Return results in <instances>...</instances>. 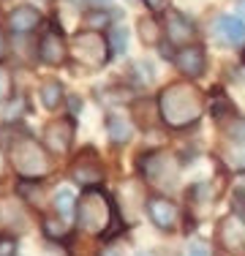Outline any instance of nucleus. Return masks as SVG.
Returning a JSON list of instances; mask_svg holds the SVG:
<instances>
[{
	"mask_svg": "<svg viewBox=\"0 0 245 256\" xmlns=\"http://www.w3.org/2000/svg\"><path fill=\"white\" fill-rule=\"evenodd\" d=\"M6 54H8V44H6V36L0 33V60H3Z\"/></svg>",
	"mask_w": 245,
	"mask_h": 256,
	"instance_id": "c85d7f7f",
	"label": "nucleus"
},
{
	"mask_svg": "<svg viewBox=\"0 0 245 256\" xmlns=\"http://www.w3.org/2000/svg\"><path fill=\"white\" fill-rule=\"evenodd\" d=\"M144 6H147L150 11H161L164 6H166V0H144Z\"/></svg>",
	"mask_w": 245,
	"mask_h": 256,
	"instance_id": "cd10ccee",
	"label": "nucleus"
},
{
	"mask_svg": "<svg viewBox=\"0 0 245 256\" xmlns=\"http://www.w3.org/2000/svg\"><path fill=\"white\" fill-rule=\"evenodd\" d=\"M71 54L82 66H88V68H101L109 60L112 50H109V41L104 38L101 33H96V30H82V33L74 36Z\"/></svg>",
	"mask_w": 245,
	"mask_h": 256,
	"instance_id": "20e7f679",
	"label": "nucleus"
},
{
	"mask_svg": "<svg viewBox=\"0 0 245 256\" xmlns=\"http://www.w3.org/2000/svg\"><path fill=\"white\" fill-rule=\"evenodd\" d=\"M134 71H139V79L147 84V82H152V68H150V63H136L134 66Z\"/></svg>",
	"mask_w": 245,
	"mask_h": 256,
	"instance_id": "a878e982",
	"label": "nucleus"
},
{
	"mask_svg": "<svg viewBox=\"0 0 245 256\" xmlns=\"http://www.w3.org/2000/svg\"><path fill=\"white\" fill-rule=\"evenodd\" d=\"M232 161L245 169V142H232Z\"/></svg>",
	"mask_w": 245,
	"mask_h": 256,
	"instance_id": "b1692460",
	"label": "nucleus"
},
{
	"mask_svg": "<svg viewBox=\"0 0 245 256\" xmlns=\"http://www.w3.org/2000/svg\"><path fill=\"white\" fill-rule=\"evenodd\" d=\"M8 161L14 166V172L28 180H38L44 174H49V169H52L49 153L30 134H14L8 139Z\"/></svg>",
	"mask_w": 245,
	"mask_h": 256,
	"instance_id": "f03ea898",
	"label": "nucleus"
},
{
	"mask_svg": "<svg viewBox=\"0 0 245 256\" xmlns=\"http://www.w3.org/2000/svg\"><path fill=\"white\" fill-rule=\"evenodd\" d=\"M44 232L49 237H54V240H63L66 237V224L58 221V218H44Z\"/></svg>",
	"mask_w": 245,
	"mask_h": 256,
	"instance_id": "412c9836",
	"label": "nucleus"
},
{
	"mask_svg": "<svg viewBox=\"0 0 245 256\" xmlns=\"http://www.w3.org/2000/svg\"><path fill=\"white\" fill-rule=\"evenodd\" d=\"M106 134H109L112 142L120 144V142H128V139H131L134 126H131V120L122 118V114H109L106 118Z\"/></svg>",
	"mask_w": 245,
	"mask_h": 256,
	"instance_id": "2eb2a0df",
	"label": "nucleus"
},
{
	"mask_svg": "<svg viewBox=\"0 0 245 256\" xmlns=\"http://www.w3.org/2000/svg\"><path fill=\"white\" fill-rule=\"evenodd\" d=\"M54 210L60 212V216H76V196H74L71 188H63V191L54 194Z\"/></svg>",
	"mask_w": 245,
	"mask_h": 256,
	"instance_id": "dca6fc26",
	"label": "nucleus"
},
{
	"mask_svg": "<svg viewBox=\"0 0 245 256\" xmlns=\"http://www.w3.org/2000/svg\"><path fill=\"white\" fill-rule=\"evenodd\" d=\"M101 256H118V254H114V251H104Z\"/></svg>",
	"mask_w": 245,
	"mask_h": 256,
	"instance_id": "2f4dec72",
	"label": "nucleus"
},
{
	"mask_svg": "<svg viewBox=\"0 0 245 256\" xmlns=\"http://www.w3.org/2000/svg\"><path fill=\"white\" fill-rule=\"evenodd\" d=\"M60 101H63V88L60 82H44L41 84V104L46 109H58Z\"/></svg>",
	"mask_w": 245,
	"mask_h": 256,
	"instance_id": "f3484780",
	"label": "nucleus"
},
{
	"mask_svg": "<svg viewBox=\"0 0 245 256\" xmlns=\"http://www.w3.org/2000/svg\"><path fill=\"white\" fill-rule=\"evenodd\" d=\"M71 142H74V120L71 118H58V120H52V123H46L44 144L52 153H58V156L68 153Z\"/></svg>",
	"mask_w": 245,
	"mask_h": 256,
	"instance_id": "423d86ee",
	"label": "nucleus"
},
{
	"mask_svg": "<svg viewBox=\"0 0 245 256\" xmlns=\"http://www.w3.org/2000/svg\"><path fill=\"white\" fill-rule=\"evenodd\" d=\"M84 25H88V30H101L104 25H109V14L106 11H101V8H96V11H90L88 16H84Z\"/></svg>",
	"mask_w": 245,
	"mask_h": 256,
	"instance_id": "aec40b11",
	"label": "nucleus"
},
{
	"mask_svg": "<svg viewBox=\"0 0 245 256\" xmlns=\"http://www.w3.org/2000/svg\"><path fill=\"white\" fill-rule=\"evenodd\" d=\"M76 224L88 234H104L112 226V202L104 191L88 188L76 202Z\"/></svg>",
	"mask_w": 245,
	"mask_h": 256,
	"instance_id": "7ed1b4c3",
	"label": "nucleus"
},
{
	"mask_svg": "<svg viewBox=\"0 0 245 256\" xmlns=\"http://www.w3.org/2000/svg\"><path fill=\"white\" fill-rule=\"evenodd\" d=\"M101 174H104L101 164H96L93 150H84V153L76 158L74 169H71V178L76 182H82V186H96V182H101Z\"/></svg>",
	"mask_w": 245,
	"mask_h": 256,
	"instance_id": "f8f14e48",
	"label": "nucleus"
},
{
	"mask_svg": "<svg viewBox=\"0 0 245 256\" xmlns=\"http://www.w3.org/2000/svg\"><path fill=\"white\" fill-rule=\"evenodd\" d=\"M16 254V240L8 234L0 237V256H14Z\"/></svg>",
	"mask_w": 245,
	"mask_h": 256,
	"instance_id": "5701e85b",
	"label": "nucleus"
},
{
	"mask_svg": "<svg viewBox=\"0 0 245 256\" xmlns=\"http://www.w3.org/2000/svg\"><path fill=\"white\" fill-rule=\"evenodd\" d=\"M139 36L144 44H158L161 41V30H158L156 20H139Z\"/></svg>",
	"mask_w": 245,
	"mask_h": 256,
	"instance_id": "a211bd4d",
	"label": "nucleus"
},
{
	"mask_svg": "<svg viewBox=\"0 0 245 256\" xmlns=\"http://www.w3.org/2000/svg\"><path fill=\"white\" fill-rule=\"evenodd\" d=\"M147 212H150V221L156 224L158 229H174L177 224V207L169 202V199L164 196H152L150 202H147Z\"/></svg>",
	"mask_w": 245,
	"mask_h": 256,
	"instance_id": "ddd939ff",
	"label": "nucleus"
},
{
	"mask_svg": "<svg viewBox=\"0 0 245 256\" xmlns=\"http://www.w3.org/2000/svg\"><path fill=\"white\" fill-rule=\"evenodd\" d=\"M232 196H234L240 204H245V172H240L234 178V182H232Z\"/></svg>",
	"mask_w": 245,
	"mask_h": 256,
	"instance_id": "4be33fe9",
	"label": "nucleus"
},
{
	"mask_svg": "<svg viewBox=\"0 0 245 256\" xmlns=\"http://www.w3.org/2000/svg\"><path fill=\"white\" fill-rule=\"evenodd\" d=\"M158 109L169 128H188L204 114V96L188 82H174L161 90Z\"/></svg>",
	"mask_w": 245,
	"mask_h": 256,
	"instance_id": "f257e3e1",
	"label": "nucleus"
},
{
	"mask_svg": "<svg viewBox=\"0 0 245 256\" xmlns=\"http://www.w3.org/2000/svg\"><path fill=\"white\" fill-rule=\"evenodd\" d=\"M166 38L182 50V46H188V41L196 38V25L188 16H182L180 11H169L166 14Z\"/></svg>",
	"mask_w": 245,
	"mask_h": 256,
	"instance_id": "1a4fd4ad",
	"label": "nucleus"
},
{
	"mask_svg": "<svg viewBox=\"0 0 245 256\" xmlns=\"http://www.w3.org/2000/svg\"><path fill=\"white\" fill-rule=\"evenodd\" d=\"M174 66L180 68V74H186V76H202L204 74V50L196 46V44L182 46V50L174 54Z\"/></svg>",
	"mask_w": 245,
	"mask_h": 256,
	"instance_id": "9b49d317",
	"label": "nucleus"
},
{
	"mask_svg": "<svg viewBox=\"0 0 245 256\" xmlns=\"http://www.w3.org/2000/svg\"><path fill=\"white\" fill-rule=\"evenodd\" d=\"M216 38L226 46H242L245 44V25L232 14L218 16L216 20Z\"/></svg>",
	"mask_w": 245,
	"mask_h": 256,
	"instance_id": "9d476101",
	"label": "nucleus"
},
{
	"mask_svg": "<svg viewBox=\"0 0 245 256\" xmlns=\"http://www.w3.org/2000/svg\"><path fill=\"white\" fill-rule=\"evenodd\" d=\"M38 58L44 60L46 66H63L66 58H68V46H66L63 36L58 30H46L38 41Z\"/></svg>",
	"mask_w": 245,
	"mask_h": 256,
	"instance_id": "6e6552de",
	"label": "nucleus"
},
{
	"mask_svg": "<svg viewBox=\"0 0 245 256\" xmlns=\"http://www.w3.org/2000/svg\"><path fill=\"white\" fill-rule=\"evenodd\" d=\"M188 256H212V254H210V248H207L204 242H196L191 251H188Z\"/></svg>",
	"mask_w": 245,
	"mask_h": 256,
	"instance_id": "bb28decb",
	"label": "nucleus"
},
{
	"mask_svg": "<svg viewBox=\"0 0 245 256\" xmlns=\"http://www.w3.org/2000/svg\"><path fill=\"white\" fill-rule=\"evenodd\" d=\"M237 11H240V14L245 16V0H237Z\"/></svg>",
	"mask_w": 245,
	"mask_h": 256,
	"instance_id": "7c9ffc66",
	"label": "nucleus"
},
{
	"mask_svg": "<svg viewBox=\"0 0 245 256\" xmlns=\"http://www.w3.org/2000/svg\"><path fill=\"white\" fill-rule=\"evenodd\" d=\"M71 109H74V112H79V109H82V101H79V98H71Z\"/></svg>",
	"mask_w": 245,
	"mask_h": 256,
	"instance_id": "c756f323",
	"label": "nucleus"
},
{
	"mask_svg": "<svg viewBox=\"0 0 245 256\" xmlns=\"http://www.w3.org/2000/svg\"><path fill=\"white\" fill-rule=\"evenodd\" d=\"M8 93H11V76H8V71L0 68V101L8 98Z\"/></svg>",
	"mask_w": 245,
	"mask_h": 256,
	"instance_id": "393cba45",
	"label": "nucleus"
},
{
	"mask_svg": "<svg viewBox=\"0 0 245 256\" xmlns=\"http://www.w3.org/2000/svg\"><path fill=\"white\" fill-rule=\"evenodd\" d=\"M142 172L144 178L152 182V186H177V174H180V169H177L174 158L166 156V153H150L142 158Z\"/></svg>",
	"mask_w": 245,
	"mask_h": 256,
	"instance_id": "39448f33",
	"label": "nucleus"
},
{
	"mask_svg": "<svg viewBox=\"0 0 245 256\" xmlns=\"http://www.w3.org/2000/svg\"><path fill=\"white\" fill-rule=\"evenodd\" d=\"M218 242L232 256H245V218L229 216L218 229Z\"/></svg>",
	"mask_w": 245,
	"mask_h": 256,
	"instance_id": "0eeeda50",
	"label": "nucleus"
},
{
	"mask_svg": "<svg viewBox=\"0 0 245 256\" xmlns=\"http://www.w3.org/2000/svg\"><path fill=\"white\" fill-rule=\"evenodd\" d=\"M41 22V11L33 8V6H20V8L11 11L8 16V28L14 30L16 36H28L30 30H36Z\"/></svg>",
	"mask_w": 245,
	"mask_h": 256,
	"instance_id": "4468645a",
	"label": "nucleus"
},
{
	"mask_svg": "<svg viewBox=\"0 0 245 256\" xmlns=\"http://www.w3.org/2000/svg\"><path fill=\"white\" fill-rule=\"evenodd\" d=\"M128 44V30L126 28H112V38H109V50L112 54H120Z\"/></svg>",
	"mask_w": 245,
	"mask_h": 256,
	"instance_id": "6ab92c4d",
	"label": "nucleus"
}]
</instances>
